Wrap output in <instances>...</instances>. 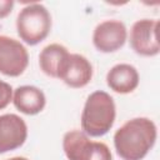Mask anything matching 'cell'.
Masks as SVG:
<instances>
[{
    "label": "cell",
    "mask_w": 160,
    "mask_h": 160,
    "mask_svg": "<svg viewBox=\"0 0 160 160\" xmlns=\"http://www.w3.org/2000/svg\"><path fill=\"white\" fill-rule=\"evenodd\" d=\"M158 139L155 122L145 116L132 118L114 134V148L122 160H142Z\"/></svg>",
    "instance_id": "1"
},
{
    "label": "cell",
    "mask_w": 160,
    "mask_h": 160,
    "mask_svg": "<svg viewBox=\"0 0 160 160\" xmlns=\"http://www.w3.org/2000/svg\"><path fill=\"white\" fill-rule=\"evenodd\" d=\"M116 106L112 96L104 90L91 92L81 111V130L91 138L104 136L115 122Z\"/></svg>",
    "instance_id": "2"
},
{
    "label": "cell",
    "mask_w": 160,
    "mask_h": 160,
    "mask_svg": "<svg viewBox=\"0 0 160 160\" xmlns=\"http://www.w3.org/2000/svg\"><path fill=\"white\" fill-rule=\"evenodd\" d=\"M52 20L49 10L40 2H28L18 14L16 31L25 44L34 46L48 38Z\"/></svg>",
    "instance_id": "3"
},
{
    "label": "cell",
    "mask_w": 160,
    "mask_h": 160,
    "mask_svg": "<svg viewBox=\"0 0 160 160\" xmlns=\"http://www.w3.org/2000/svg\"><path fill=\"white\" fill-rule=\"evenodd\" d=\"M62 150L68 160H112L109 146L91 140L82 130H69L62 136Z\"/></svg>",
    "instance_id": "4"
},
{
    "label": "cell",
    "mask_w": 160,
    "mask_h": 160,
    "mask_svg": "<svg viewBox=\"0 0 160 160\" xmlns=\"http://www.w3.org/2000/svg\"><path fill=\"white\" fill-rule=\"evenodd\" d=\"M29 65V52L21 41L8 35H0V74L16 78L24 74Z\"/></svg>",
    "instance_id": "5"
},
{
    "label": "cell",
    "mask_w": 160,
    "mask_h": 160,
    "mask_svg": "<svg viewBox=\"0 0 160 160\" xmlns=\"http://www.w3.org/2000/svg\"><path fill=\"white\" fill-rule=\"evenodd\" d=\"M158 19H140L135 21L130 29V46L141 56L151 58L160 52L158 40Z\"/></svg>",
    "instance_id": "6"
},
{
    "label": "cell",
    "mask_w": 160,
    "mask_h": 160,
    "mask_svg": "<svg viewBox=\"0 0 160 160\" xmlns=\"http://www.w3.org/2000/svg\"><path fill=\"white\" fill-rule=\"evenodd\" d=\"M126 40L128 29L122 21L116 19L99 22L92 32V44L95 49L104 54L118 51L125 45Z\"/></svg>",
    "instance_id": "7"
},
{
    "label": "cell",
    "mask_w": 160,
    "mask_h": 160,
    "mask_svg": "<svg viewBox=\"0 0 160 160\" xmlns=\"http://www.w3.org/2000/svg\"><path fill=\"white\" fill-rule=\"evenodd\" d=\"M92 65L81 54L70 52L59 70L58 79L72 89L86 86L92 79Z\"/></svg>",
    "instance_id": "8"
},
{
    "label": "cell",
    "mask_w": 160,
    "mask_h": 160,
    "mask_svg": "<svg viewBox=\"0 0 160 160\" xmlns=\"http://www.w3.org/2000/svg\"><path fill=\"white\" fill-rule=\"evenodd\" d=\"M28 139V125L16 114L0 115V154L21 148Z\"/></svg>",
    "instance_id": "9"
},
{
    "label": "cell",
    "mask_w": 160,
    "mask_h": 160,
    "mask_svg": "<svg viewBox=\"0 0 160 160\" xmlns=\"http://www.w3.org/2000/svg\"><path fill=\"white\" fill-rule=\"evenodd\" d=\"M139 82L138 69L126 62L114 65L106 74V85L116 94H130L139 86Z\"/></svg>",
    "instance_id": "10"
},
{
    "label": "cell",
    "mask_w": 160,
    "mask_h": 160,
    "mask_svg": "<svg viewBox=\"0 0 160 160\" xmlns=\"http://www.w3.org/2000/svg\"><path fill=\"white\" fill-rule=\"evenodd\" d=\"M14 106L25 115H38L46 105V96L34 85H21L12 91Z\"/></svg>",
    "instance_id": "11"
},
{
    "label": "cell",
    "mask_w": 160,
    "mask_h": 160,
    "mask_svg": "<svg viewBox=\"0 0 160 160\" xmlns=\"http://www.w3.org/2000/svg\"><path fill=\"white\" fill-rule=\"evenodd\" d=\"M69 54L68 49L61 44L52 42L46 45L39 54V66L41 71L50 78L58 79L59 70Z\"/></svg>",
    "instance_id": "12"
},
{
    "label": "cell",
    "mask_w": 160,
    "mask_h": 160,
    "mask_svg": "<svg viewBox=\"0 0 160 160\" xmlns=\"http://www.w3.org/2000/svg\"><path fill=\"white\" fill-rule=\"evenodd\" d=\"M12 91L10 84L0 80V110L5 109L12 101Z\"/></svg>",
    "instance_id": "13"
},
{
    "label": "cell",
    "mask_w": 160,
    "mask_h": 160,
    "mask_svg": "<svg viewBox=\"0 0 160 160\" xmlns=\"http://www.w3.org/2000/svg\"><path fill=\"white\" fill-rule=\"evenodd\" d=\"M15 2L12 0H0V19L6 18L14 9Z\"/></svg>",
    "instance_id": "14"
},
{
    "label": "cell",
    "mask_w": 160,
    "mask_h": 160,
    "mask_svg": "<svg viewBox=\"0 0 160 160\" xmlns=\"http://www.w3.org/2000/svg\"><path fill=\"white\" fill-rule=\"evenodd\" d=\"M5 160H29L28 158H24V156H12L10 159H5Z\"/></svg>",
    "instance_id": "15"
}]
</instances>
